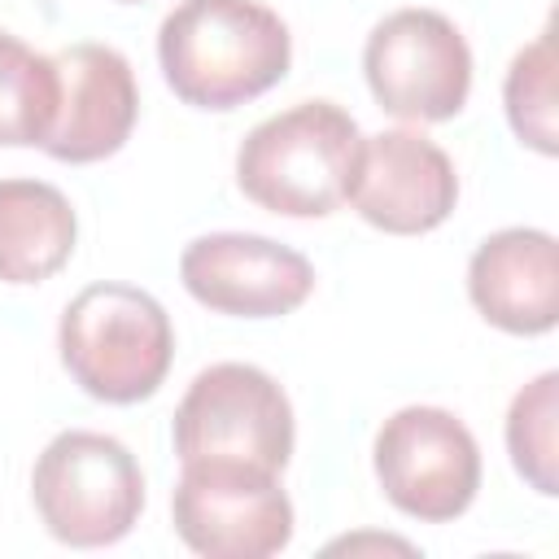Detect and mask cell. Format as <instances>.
<instances>
[{
  "instance_id": "1",
  "label": "cell",
  "mask_w": 559,
  "mask_h": 559,
  "mask_svg": "<svg viewBox=\"0 0 559 559\" xmlns=\"http://www.w3.org/2000/svg\"><path fill=\"white\" fill-rule=\"evenodd\" d=\"M157 61L183 105L227 114L288 74L293 35L258 0H179L162 17Z\"/></svg>"
},
{
  "instance_id": "2",
  "label": "cell",
  "mask_w": 559,
  "mask_h": 559,
  "mask_svg": "<svg viewBox=\"0 0 559 559\" xmlns=\"http://www.w3.org/2000/svg\"><path fill=\"white\" fill-rule=\"evenodd\" d=\"M362 131L332 100H297L258 122L236 148L240 192L284 218H328L345 205Z\"/></svg>"
},
{
  "instance_id": "3",
  "label": "cell",
  "mask_w": 559,
  "mask_h": 559,
  "mask_svg": "<svg viewBox=\"0 0 559 559\" xmlns=\"http://www.w3.org/2000/svg\"><path fill=\"white\" fill-rule=\"evenodd\" d=\"M57 349L70 380L109 406H135L166 384L175 328L166 306L135 284H87L57 323Z\"/></svg>"
},
{
  "instance_id": "4",
  "label": "cell",
  "mask_w": 559,
  "mask_h": 559,
  "mask_svg": "<svg viewBox=\"0 0 559 559\" xmlns=\"http://www.w3.org/2000/svg\"><path fill=\"white\" fill-rule=\"evenodd\" d=\"M31 498L61 546L100 550L135 528L144 511V472L118 437L66 428L35 459Z\"/></svg>"
},
{
  "instance_id": "5",
  "label": "cell",
  "mask_w": 559,
  "mask_h": 559,
  "mask_svg": "<svg viewBox=\"0 0 559 559\" xmlns=\"http://www.w3.org/2000/svg\"><path fill=\"white\" fill-rule=\"evenodd\" d=\"M293 402L275 376L253 362H214L192 376L175 411V454L236 459L284 472L293 459Z\"/></svg>"
},
{
  "instance_id": "6",
  "label": "cell",
  "mask_w": 559,
  "mask_h": 559,
  "mask_svg": "<svg viewBox=\"0 0 559 559\" xmlns=\"http://www.w3.org/2000/svg\"><path fill=\"white\" fill-rule=\"evenodd\" d=\"M170 520L205 559H271L293 542V502L280 472L236 459H192L170 493Z\"/></svg>"
},
{
  "instance_id": "7",
  "label": "cell",
  "mask_w": 559,
  "mask_h": 559,
  "mask_svg": "<svg viewBox=\"0 0 559 559\" xmlns=\"http://www.w3.org/2000/svg\"><path fill=\"white\" fill-rule=\"evenodd\" d=\"M362 74L376 105L402 122H445L467 105L472 48L437 9H393L362 44Z\"/></svg>"
},
{
  "instance_id": "8",
  "label": "cell",
  "mask_w": 559,
  "mask_h": 559,
  "mask_svg": "<svg viewBox=\"0 0 559 559\" xmlns=\"http://www.w3.org/2000/svg\"><path fill=\"white\" fill-rule=\"evenodd\" d=\"M371 463L384 498L424 524L459 520L480 489V445L445 406L393 411L376 432Z\"/></svg>"
},
{
  "instance_id": "9",
  "label": "cell",
  "mask_w": 559,
  "mask_h": 559,
  "mask_svg": "<svg viewBox=\"0 0 559 559\" xmlns=\"http://www.w3.org/2000/svg\"><path fill=\"white\" fill-rule=\"evenodd\" d=\"M179 280L192 301L231 319H280L314 293L310 258L253 231L197 236L179 258Z\"/></svg>"
},
{
  "instance_id": "10",
  "label": "cell",
  "mask_w": 559,
  "mask_h": 559,
  "mask_svg": "<svg viewBox=\"0 0 559 559\" xmlns=\"http://www.w3.org/2000/svg\"><path fill=\"white\" fill-rule=\"evenodd\" d=\"M362 223L389 236H424L454 214L459 175L450 153L415 127L362 135L345 197Z\"/></svg>"
},
{
  "instance_id": "11",
  "label": "cell",
  "mask_w": 559,
  "mask_h": 559,
  "mask_svg": "<svg viewBox=\"0 0 559 559\" xmlns=\"http://www.w3.org/2000/svg\"><path fill=\"white\" fill-rule=\"evenodd\" d=\"M52 61L61 74V105L39 148L70 166L114 157L131 140L140 118V87L131 61L109 44H70Z\"/></svg>"
},
{
  "instance_id": "12",
  "label": "cell",
  "mask_w": 559,
  "mask_h": 559,
  "mask_svg": "<svg viewBox=\"0 0 559 559\" xmlns=\"http://www.w3.org/2000/svg\"><path fill=\"white\" fill-rule=\"evenodd\" d=\"M467 297L485 323L542 336L559 323V245L542 227H502L467 262Z\"/></svg>"
},
{
  "instance_id": "13",
  "label": "cell",
  "mask_w": 559,
  "mask_h": 559,
  "mask_svg": "<svg viewBox=\"0 0 559 559\" xmlns=\"http://www.w3.org/2000/svg\"><path fill=\"white\" fill-rule=\"evenodd\" d=\"M79 218L61 188L44 179H0V280L44 284L74 253Z\"/></svg>"
},
{
  "instance_id": "14",
  "label": "cell",
  "mask_w": 559,
  "mask_h": 559,
  "mask_svg": "<svg viewBox=\"0 0 559 559\" xmlns=\"http://www.w3.org/2000/svg\"><path fill=\"white\" fill-rule=\"evenodd\" d=\"M61 105L57 61L0 31V148L44 144Z\"/></svg>"
},
{
  "instance_id": "15",
  "label": "cell",
  "mask_w": 559,
  "mask_h": 559,
  "mask_svg": "<svg viewBox=\"0 0 559 559\" xmlns=\"http://www.w3.org/2000/svg\"><path fill=\"white\" fill-rule=\"evenodd\" d=\"M507 454L528 489L542 498L559 493V371H542L511 397Z\"/></svg>"
},
{
  "instance_id": "16",
  "label": "cell",
  "mask_w": 559,
  "mask_h": 559,
  "mask_svg": "<svg viewBox=\"0 0 559 559\" xmlns=\"http://www.w3.org/2000/svg\"><path fill=\"white\" fill-rule=\"evenodd\" d=\"M502 109L520 144H528L542 157L559 153V127H555V39L542 31L533 44H524L502 79Z\"/></svg>"
},
{
  "instance_id": "17",
  "label": "cell",
  "mask_w": 559,
  "mask_h": 559,
  "mask_svg": "<svg viewBox=\"0 0 559 559\" xmlns=\"http://www.w3.org/2000/svg\"><path fill=\"white\" fill-rule=\"evenodd\" d=\"M358 546H376V550H402V555H415L411 542H397V537H341L332 542L328 550H358Z\"/></svg>"
},
{
  "instance_id": "18",
  "label": "cell",
  "mask_w": 559,
  "mask_h": 559,
  "mask_svg": "<svg viewBox=\"0 0 559 559\" xmlns=\"http://www.w3.org/2000/svg\"><path fill=\"white\" fill-rule=\"evenodd\" d=\"M122 4H140V0H122Z\"/></svg>"
}]
</instances>
